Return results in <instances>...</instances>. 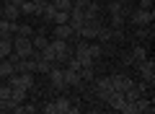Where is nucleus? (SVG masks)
<instances>
[{
	"label": "nucleus",
	"mask_w": 155,
	"mask_h": 114,
	"mask_svg": "<svg viewBox=\"0 0 155 114\" xmlns=\"http://www.w3.org/2000/svg\"><path fill=\"white\" fill-rule=\"evenodd\" d=\"M31 3H36V5H41V3H44V0H31Z\"/></svg>",
	"instance_id": "nucleus-36"
},
{
	"label": "nucleus",
	"mask_w": 155,
	"mask_h": 114,
	"mask_svg": "<svg viewBox=\"0 0 155 114\" xmlns=\"http://www.w3.org/2000/svg\"><path fill=\"white\" fill-rule=\"evenodd\" d=\"M101 26H104V23H101V18H91V21H85L75 34H78L80 39H85V42H88V39H96V36H98Z\"/></svg>",
	"instance_id": "nucleus-3"
},
{
	"label": "nucleus",
	"mask_w": 155,
	"mask_h": 114,
	"mask_svg": "<svg viewBox=\"0 0 155 114\" xmlns=\"http://www.w3.org/2000/svg\"><path fill=\"white\" fill-rule=\"evenodd\" d=\"M16 34H21V36H28V39H31V36H34V29L28 26V23H18V21H16Z\"/></svg>",
	"instance_id": "nucleus-24"
},
{
	"label": "nucleus",
	"mask_w": 155,
	"mask_h": 114,
	"mask_svg": "<svg viewBox=\"0 0 155 114\" xmlns=\"http://www.w3.org/2000/svg\"><path fill=\"white\" fill-rule=\"evenodd\" d=\"M109 83H111V88H114V91H124L132 81H129L127 75H122V73H116V75H109Z\"/></svg>",
	"instance_id": "nucleus-12"
},
{
	"label": "nucleus",
	"mask_w": 155,
	"mask_h": 114,
	"mask_svg": "<svg viewBox=\"0 0 155 114\" xmlns=\"http://www.w3.org/2000/svg\"><path fill=\"white\" fill-rule=\"evenodd\" d=\"M18 86H23L26 91H31L36 83H34V73H18Z\"/></svg>",
	"instance_id": "nucleus-17"
},
{
	"label": "nucleus",
	"mask_w": 155,
	"mask_h": 114,
	"mask_svg": "<svg viewBox=\"0 0 155 114\" xmlns=\"http://www.w3.org/2000/svg\"><path fill=\"white\" fill-rule=\"evenodd\" d=\"M11 91H13V88L8 86V83H5V86H0V98H5V101H8V98H11Z\"/></svg>",
	"instance_id": "nucleus-29"
},
{
	"label": "nucleus",
	"mask_w": 155,
	"mask_h": 114,
	"mask_svg": "<svg viewBox=\"0 0 155 114\" xmlns=\"http://www.w3.org/2000/svg\"><path fill=\"white\" fill-rule=\"evenodd\" d=\"M62 70H65V67H60V65L54 62V65H52V70L47 73V78H49L52 88H54L57 93H67V86H65V78H62Z\"/></svg>",
	"instance_id": "nucleus-5"
},
{
	"label": "nucleus",
	"mask_w": 155,
	"mask_h": 114,
	"mask_svg": "<svg viewBox=\"0 0 155 114\" xmlns=\"http://www.w3.org/2000/svg\"><path fill=\"white\" fill-rule=\"evenodd\" d=\"M134 67L142 73V81H145V83H153V81H155V62H153V60H147V57H145V60L137 62Z\"/></svg>",
	"instance_id": "nucleus-6"
},
{
	"label": "nucleus",
	"mask_w": 155,
	"mask_h": 114,
	"mask_svg": "<svg viewBox=\"0 0 155 114\" xmlns=\"http://www.w3.org/2000/svg\"><path fill=\"white\" fill-rule=\"evenodd\" d=\"M0 39H3V31H0Z\"/></svg>",
	"instance_id": "nucleus-38"
},
{
	"label": "nucleus",
	"mask_w": 155,
	"mask_h": 114,
	"mask_svg": "<svg viewBox=\"0 0 155 114\" xmlns=\"http://www.w3.org/2000/svg\"><path fill=\"white\" fill-rule=\"evenodd\" d=\"M31 44H34V49H44L47 44H49V39H47V34H41V31H34V36H31Z\"/></svg>",
	"instance_id": "nucleus-18"
},
{
	"label": "nucleus",
	"mask_w": 155,
	"mask_h": 114,
	"mask_svg": "<svg viewBox=\"0 0 155 114\" xmlns=\"http://www.w3.org/2000/svg\"><path fill=\"white\" fill-rule=\"evenodd\" d=\"M41 112H47V114H57V109H54V101H47L44 106H41Z\"/></svg>",
	"instance_id": "nucleus-30"
},
{
	"label": "nucleus",
	"mask_w": 155,
	"mask_h": 114,
	"mask_svg": "<svg viewBox=\"0 0 155 114\" xmlns=\"http://www.w3.org/2000/svg\"><path fill=\"white\" fill-rule=\"evenodd\" d=\"M140 8H145V11H153V0H137Z\"/></svg>",
	"instance_id": "nucleus-31"
},
{
	"label": "nucleus",
	"mask_w": 155,
	"mask_h": 114,
	"mask_svg": "<svg viewBox=\"0 0 155 114\" xmlns=\"http://www.w3.org/2000/svg\"><path fill=\"white\" fill-rule=\"evenodd\" d=\"M145 57H147V49H145L142 44H137L129 54H124V65H137V62H142Z\"/></svg>",
	"instance_id": "nucleus-7"
},
{
	"label": "nucleus",
	"mask_w": 155,
	"mask_h": 114,
	"mask_svg": "<svg viewBox=\"0 0 155 114\" xmlns=\"http://www.w3.org/2000/svg\"><path fill=\"white\" fill-rule=\"evenodd\" d=\"M70 3H72V8H85L88 5V0H70Z\"/></svg>",
	"instance_id": "nucleus-32"
},
{
	"label": "nucleus",
	"mask_w": 155,
	"mask_h": 114,
	"mask_svg": "<svg viewBox=\"0 0 155 114\" xmlns=\"http://www.w3.org/2000/svg\"><path fill=\"white\" fill-rule=\"evenodd\" d=\"M106 104H109V109H114V112H122L124 104H127V98H124L122 91H111L109 98H106Z\"/></svg>",
	"instance_id": "nucleus-8"
},
{
	"label": "nucleus",
	"mask_w": 155,
	"mask_h": 114,
	"mask_svg": "<svg viewBox=\"0 0 155 114\" xmlns=\"http://www.w3.org/2000/svg\"><path fill=\"white\" fill-rule=\"evenodd\" d=\"M11 52H13V36H3L0 39V60H5Z\"/></svg>",
	"instance_id": "nucleus-15"
},
{
	"label": "nucleus",
	"mask_w": 155,
	"mask_h": 114,
	"mask_svg": "<svg viewBox=\"0 0 155 114\" xmlns=\"http://www.w3.org/2000/svg\"><path fill=\"white\" fill-rule=\"evenodd\" d=\"M106 8H109V16H129V5H122L119 0H111Z\"/></svg>",
	"instance_id": "nucleus-13"
},
{
	"label": "nucleus",
	"mask_w": 155,
	"mask_h": 114,
	"mask_svg": "<svg viewBox=\"0 0 155 114\" xmlns=\"http://www.w3.org/2000/svg\"><path fill=\"white\" fill-rule=\"evenodd\" d=\"M153 18H155V13H153V11L137 8V11H132V13L127 16V21L132 23V26H150V23H153Z\"/></svg>",
	"instance_id": "nucleus-4"
},
{
	"label": "nucleus",
	"mask_w": 155,
	"mask_h": 114,
	"mask_svg": "<svg viewBox=\"0 0 155 114\" xmlns=\"http://www.w3.org/2000/svg\"><path fill=\"white\" fill-rule=\"evenodd\" d=\"M3 18H8V21H18V18H21V8L13 5V3H5V5H3Z\"/></svg>",
	"instance_id": "nucleus-14"
},
{
	"label": "nucleus",
	"mask_w": 155,
	"mask_h": 114,
	"mask_svg": "<svg viewBox=\"0 0 155 114\" xmlns=\"http://www.w3.org/2000/svg\"><path fill=\"white\" fill-rule=\"evenodd\" d=\"M36 112H39L36 104H31V101H28V104L23 101V104H21V114H36Z\"/></svg>",
	"instance_id": "nucleus-26"
},
{
	"label": "nucleus",
	"mask_w": 155,
	"mask_h": 114,
	"mask_svg": "<svg viewBox=\"0 0 155 114\" xmlns=\"http://www.w3.org/2000/svg\"><path fill=\"white\" fill-rule=\"evenodd\" d=\"M26 88H23V86H16V88H13V91H11V101H16V104H23V101H26Z\"/></svg>",
	"instance_id": "nucleus-20"
},
{
	"label": "nucleus",
	"mask_w": 155,
	"mask_h": 114,
	"mask_svg": "<svg viewBox=\"0 0 155 114\" xmlns=\"http://www.w3.org/2000/svg\"><path fill=\"white\" fill-rule=\"evenodd\" d=\"M134 112H153V101H150V98H145V96H140L137 101H134Z\"/></svg>",
	"instance_id": "nucleus-19"
},
{
	"label": "nucleus",
	"mask_w": 155,
	"mask_h": 114,
	"mask_svg": "<svg viewBox=\"0 0 155 114\" xmlns=\"http://www.w3.org/2000/svg\"><path fill=\"white\" fill-rule=\"evenodd\" d=\"M88 52H91V57H93V60H98V57H104L106 47H104V44H98V42H91V44H88Z\"/></svg>",
	"instance_id": "nucleus-21"
},
{
	"label": "nucleus",
	"mask_w": 155,
	"mask_h": 114,
	"mask_svg": "<svg viewBox=\"0 0 155 114\" xmlns=\"http://www.w3.org/2000/svg\"><path fill=\"white\" fill-rule=\"evenodd\" d=\"M67 21H70V11H54L52 23H67Z\"/></svg>",
	"instance_id": "nucleus-25"
},
{
	"label": "nucleus",
	"mask_w": 155,
	"mask_h": 114,
	"mask_svg": "<svg viewBox=\"0 0 155 114\" xmlns=\"http://www.w3.org/2000/svg\"><path fill=\"white\" fill-rule=\"evenodd\" d=\"M13 52L18 54V57H31L36 49H34V44H31V39L28 36H21V34H13Z\"/></svg>",
	"instance_id": "nucleus-2"
},
{
	"label": "nucleus",
	"mask_w": 155,
	"mask_h": 114,
	"mask_svg": "<svg viewBox=\"0 0 155 114\" xmlns=\"http://www.w3.org/2000/svg\"><path fill=\"white\" fill-rule=\"evenodd\" d=\"M67 23H70V26L75 29V31H78V29H80V26H83V23H85L83 8H70V21H67Z\"/></svg>",
	"instance_id": "nucleus-11"
},
{
	"label": "nucleus",
	"mask_w": 155,
	"mask_h": 114,
	"mask_svg": "<svg viewBox=\"0 0 155 114\" xmlns=\"http://www.w3.org/2000/svg\"><path fill=\"white\" fill-rule=\"evenodd\" d=\"M52 5H54L57 11H70L72 3H70V0H52Z\"/></svg>",
	"instance_id": "nucleus-27"
},
{
	"label": "nucleus",
	"mask_w": 155,
	"mask_h": 114,
	"mask_svg": "<svg viewBox=\"0 0 155 114\" xmlns=\"http://www.w3.org/2000/svg\"><path fill=\"white\" fill-rule=\"evenodd\" d=\"M52 36H54V39H67V42H70V39L75 36V29H72L70 23H54Z\"/></svg>",
	"instance_id": "nucleus-9"
},
{
	"label": "nucleus",
	"mask_w": 155,
	"mask_h": 114,
	"mask_svg": "<svg viewBox=\"0 0 155 114\" xmlns=\"http://www.w3.org/2000/svg\"><path fill=\"white\" fill-rule=\"evenodd\" d=\"M119 3H122V5H132V0H119Z\"/></svg>",
	"instance_id": "nucleus-35"
},
{
	"label": "nucleus",
	"mask_w": 155,
	"mask_h": 114,
	"mask_svg": "<svg viewBox=\"0 0 155 114\" xmlns=\"http://www.w3.org/2000/svg\"><path fill=\"white\" fill-rule=\"evenodd\" d=\"M5 3H13V5H18V8L23 5V0H5Z\"/></svg>",
	"instance_id": "nucleus-33"
},
{
	"label": "nucleus",
	"mask_w": 155,
	"mask_h": 114,
	"mask_svg": "<svg viewBox=\"0 0 155 114\" xmlns=\"http://www.w3.org/2000/svg\"><path fill=\"white\" fill-rule=\"evenodd\" d=\"M0 18H3V5H0Z\"/></svg>",
	"instance_id": "nucleus-37"
},
{
	"label": "nucleus",
	"mask_w": 155,
	"mask_h": 114,
	"mask_svg": "<svg viewBox=\"0 0 155 114\" xmlns=\"http://www.w3.org/2000/svg\"><path fill=\"white\" fill-rule=\"evenodd\" d=\"M127 23V16H111V29H122Z\"/></svg>",
	"instance_id": "nucleus-28"
},
{
	"label": "nucleus",
	"mask_w": 155,
	"mask_h": 114,
	"mask_svg": "<svg viewBox=\"0 0 155 114\" xmlns=\"http://www.w3.org/2000/svg\"><path fill=\"white\" fill-rule=\"evenodd\" d=\"M54 11H57V8L54 5H52V3H47V0H44V3H41V5H39V16H41V18H44V21H52V16H54Z\"/></svg>",
	"instance_id": "nucleus-16"
},
{
	"label": "nucleus",
	"mask_w": 155,
	"mask_h": 114,
	"mask_svg": "<svg viewBox=\"0 0 155 114\" xmlns=\"http://www.w3.org/2000/svg\"><path fill=\"white\" fill-rule=\"evenodd\" d=\"M0 112H8L5 109V98H0Z\"/></svg>",
	"instance_id": "nucleus-34"
},
{
	"label": "nucleus",
	"mask_w": 155,
	"mask_h": 114,
	"mask_svg": "<svg viewBox=\"0 0 155 114\" xmlns=\"http://www.w3.org/2000/svg\"><path fill=\"white\" fill-rule=\"evenodd\" d=\"M70 106H72V101H70V96H67V93H60V96L54 98L57 114H70Z\"/></svg>",
	"instance_id": "nucleus-10"
},
{
	"label": "nucleus",
	"mask_w": 155,
	"mask_h": 114,
	"mask_svg": "<svg viewBox=\"0 0 155 114\" xmlns=\"http://www.w3.org/2000/svg\"><path fill=\"white\" fill-rule=\"evenodd\" d=\"M36 11H39L36 3H31V0H23V5H21V16H34Z\"/></svg>",
	"instance_id": "nucleus-23"
},
{
	"label": "nucleus",
	"mask_w": 155,
	"mask_h": 114,
	"mask_svg": "<svg viewBox=\"0 0 155 114\" xmlns=\"http://www.w3.org/2000/svg\"><path fill=\"white\" fill-rule=\"evenodd\" d=\"M47 3H52V0H47Z\"/></svg>",
	"instance_id": "nucleus-39"
},
{
	"label": "nucleus",
	"mask_w": 155,
	"mask_h": 114,
	"mask_svg": "<svg viewBox=\"0 0 155 114\" xmlns=\"http://www.w3.org/2000/svg\"><path fill=\"white\" fill-rule=\"evenodd\" d=\"M13 73H16V70H13V62L8 60V57H5V60H0V78H8V75H13Z\"/></svg>",
	"instance_id": "nucleus-22"
},
{
	"label": "nucleus",
	"mask_w": 155,
	"mask_h": 114,
	"mask_svg": "<svg viewBox=\"0 0 155 114\" xmlns=\"http://www.w3.org/2000/svg\"><path fill=\"white\" fill-rule=\"evenodd\" d=\"M49 47L54 49V62H57V65H65V62L72 57V49H70V42H67V39H54V36H52L49 39Z\"/></svg>",
	"instance_id": "nucleus-1"
}]
</instances>
